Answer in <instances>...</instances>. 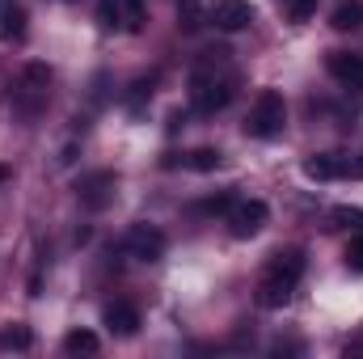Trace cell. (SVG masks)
<instances>
[{
  "mask_svg": "<svg viewBox=\"0 0 363 359\" xmlns=\"http://www.w3.org/2000/svg\"><path fill=\"white\" fill-rule=\"evenodd\" d=\"M190 97L203 114L224 110L237 97V68H233V51L228 47H211L194 60L190 68Z\"/></svg>",
  "mask_w": 363,
  "mask_h": 359,
  "instance_id": "obj_1",
  "label": "cell"
},
{
  "mask_svg": "<svg viewBox=\"0 0 363 359\" xmlns=\"http://www.w3.org/2000/svg\"><path fill=\"white\" fill-rule=\"evenodd\" d=\"M47 93H51V68L47 64H26L21 77H17V85H13V93H9V106L26 123H34L43 114V106H47Z\"/></svg>",
  "mask_w": 363,
  "mask_h": 359,
  "instance_id": "obj_2",
  "label": "cell"
},
{
  "mask_svg": "<svg viewBox=\"0 0 363 359\" xmlns=\"http://www.w3.org/2000/svg\"><path fill=\"white\" fill-rule=\"evenodd\" d=\"M283 123H287V101H283V93L279 89H262L258 93V101L250 106L245 136H254V140H274V136L283 131Z\"/></svg>",
  "mask_w": 363,
  "mask_h": 359,
  "instance_id": "obj_3",
  "label": "cell"
},
{
  "mask_svg": "<svg viewBox=\"0 0 363 359\" xmlns=\"http://www.w3.org/2000/svg\"><path fill=\"white\" fill-rule=\"evenodd\" d=\"M267 220H271V207L262 203V199H237L233 207H228V233L233 237H258L262 228H267Z\"/></svg>",
  "mask_w": 363,
  "mask_h": 359,
  "instance_id": "obj_4",
  "label": "cell"
},
{
  "mask_svg": "<svg viewBox=\"0 0 363 359\" xmlns=\"http://www.w3.org/2000/svg\"><path fill=\"white\" fill-rule=\"evenodd\" d=\"M114 190H118V174H110V170H93V174H85V178L77 182V199L89 211L110 207L114 203Z\"/></svg>",
  "mask_w": 363,
  "mask_h": 359,
  "instance_id": "obj_5",
  "label": "cell"
},
{
  "mask_svg": "<svg viewBox=\"0 0 363 359\" xmlns=\"http://www.w3.org/2000/svg\"><path fill=\"white\" fill-rule=\"evenodd\" d=\"M127 254L140 258V263H161L165 258V233L157 224H131L127 228Z\"/></svg>",
  "mask_w": 363,
  "mask_h": 359,
  "instance_id": "obj_6",
  "label": "cell"
},
{
  "mask_svg": "<svg viewBox=\"0 0 363 359\" xmlns=\"http://www.w3.org/2000/svg\"><path fill=\"white\" fill-rule=\"evenodd\" d=\"M207 17H211L216 30L237 34V30H245V26L254 21V4H250V0H211V4H207Z\"/></svg>",
  "mask_w": 363,
  "mask_h": 359,
  "instance_id": "obj_7",
  "label": "cell"
},
{
  "mask_svg": "<svg viewBox=\"0 0 363 359\" xmlns=\"http://www.w3.org/2000/svg\"><path fill=\"white\" fill-rule=\"evenodd\" d=\"M304 174L317 182H334V178H351V174H363V165H351L347 157H338V153H317V157H308L304 161Z\"/></svg>",
  "mask_w": 363,
  "mask_h": 359,
  "instance_id": "obj_8",
  "label": "cell"
},
{
  "mask_svg": "<svg viewBox=\"0 0 363 359\" xmlns=\"http://www.w3.org/2000/svg\"><path fill=\"white\" fill-rule=\"evenodd\" d=\"M325 68H330L334 81H342V85H351V89L363 85V51H330Z\"/></svg>",
  "mask_w": 363,
  "mask_h": 359,
  "instance_id": "obj_9",
  "label": "cell"
},
{
  "mask_svg": "<svg viewBox=\"0 0 363 359\" xmlns=\"http://www.w3.org/2000/svg\"><path fill=\"white\" fill-rule=\"evenodd\" d=\"M262 275H271V279H283V283H300V275H304V250L300 245H287V250H279V254H271V263H267V270Z\"/></svg>",
  "mask_w": 363,
  "mask_h": 359,
  "instance_id": "obj_10",
  "label": "cell"
},
{
  "mask_svg": "<svg viewBox=\"0 0 363 359\" xmlns=\"http://www.w3.org/2000/svg\"><path fill=\"white\" fill-rule=\"evenodd\" d=\"M101 321H106V330H110L114 338H131V334L140 330V309L127 304V300H114V304H106Z\"/></svg>",
  "mask_w": 363,
  "mask_h": 359,
  "instance_id": "obj_11",
  "label": "cell"
},
{
  "mask_svg": "<svg viewBox=\"0 0 363 359\" xmlns=\"http://www.w3.org/2000/svg\"><path fill=\"white\" fill-rule=\"evenodd\" d=\"M26 9H21V0H0V38L4 43H21L26 38Z\"/></svg>",
  "mask_w": 363,
  "mask_h": 359,
  "instance_id": "obj_12",
  "label": "cell"
},
{
  "mask_svg": "<svg viewBox=\"0 0 363 359\" xmlns=\"http://www.w3.org/2000/svg\"><path fill=\"white\" fill-rule=\"evenodd\" d=\"M330 26L342 30V34L359 30L363 26V0H334V9H330Z\"/></svg>",
  "mask_w": 363,
  "mask_h": 359,
  "instance_id": "obj_13",
  "label": "cell"
},
{
  "mask_svg": "<svg viewBox=\"0 0 363 359\" xmlns=\"http://www.w3.org/2000/svg\"><path fill=\"white\" fill-rule=\"evenodd\" d=\"M291 292H296V287L283 283V279H271V275L258 279V304H262V309H283V304L291 300Z\"/></svg>",
  "mask_w": 363,
  "mask_h": 359,
  "instance_id": "obj_14",
  "label": "cell"
},
{
  "mask_svg": "<svg viewBox=\"0 0 363 359\" xmlns=\"http://www.w3.org/2000/svg\"><path fill=\"white\" fill-rule=\"evenodd\" d=\"M34 347V334H30V326H21V321H9L4 330H0V351H30Z\"/></svg>",
  "mask_w": 363,
  "mask_h": 359,
  "instance_id": "obj_15",
  "label": "cell"
},
{
  "mask_svg": "<svg viewBox=\"0 0 363 359\" xmlns=\"http://www.w3.org/2000/svg\"><path fill=\"white\" fill-rule=\"evenodd\" d=\"M203 17H207V9H203L199 0H178V30L199 34V30H203Z\"/></svg>",
  "mask_w": 363,
  "mask_h": 359,
  "instance_id": "obj_16",
  "label": "cell"
},
{
  "mask_svg": "<svg viewBox=\"0 0 363 359\" xmlns=\"http://www.w3.org/2000/svg\"><path fill=\"white\" fill-rule=\"evenodd\" d=\"M64 351H68V355H93V351H97V334H93V330H72V334L64 338Z\"/></svg>",
  "mask_w": 363,
  "mask_h": 359,
  "instance_id": "obj_17",
  "label": "cell"
},
{
  "mask_svg": "<svg viewBox=\"0 0 363 359\" xmlns=\"http://www.w3.org/2000/svg\"><path fill=\"white\" fill-rule=\"evenodd\" d=\"M220 161H224V157H220V148H194V153H186V165H190V170H199V174H211Z\"/></svg>",
  "mask_w": 363,
  "mask_h": 359,
  "instance_id": "obj_18",
  "label": "cell"
},
{
  "mask_svg": "<svg viewBox=\"0 0 363 359\" xmlns=\"http://www.w3.org/2000/svg\"><path fill=\"white\" fill-rule=\"evenodd\" d=\"M152 85H157V72H152V77H140V81L131 85V93H127V110H131V114H140L144 97H152Z\"/></svg>",
  "mask_w": 363,
  "mask_h": 359,
  "instance_id": "obj_19",
  "label": "cell"
},
{
  "mask_svg": "<svg viewBox=\"0 0 363 359\" xmlns=\"http://www.w3.org/2000/svg\"><path fill=\"white\" fill-rule=\"evenodd\" d=\"M118 17H123V30H140L144 0H118Z\"/></svg>",
  "mask_w": 363,
  "mask_h": 359,
  "instance_id": "obj_20",
  "label": "cell"
},
{
  "mask_svg": "<svg viewBox=\"0 0 363 359\" xmlns=\"http://www.w3.org/2000/svg\"><path fill=\"white\" fill-rule=\"evenodd\" d=\"M283 4V13L291 17V21H308L313 13H317V0H279Z\"/></svg>",
  "mask_w": 363,
  "mask_h": 359,
  "instance_id": "obj_21",
  "label": "cell"
},
{
  "mask_svg": "<svg viewBox=\"0 0 363 359\" xmlns=\"http://www.w3.org/2000/svg\"><path fill=\"white\" fill-rule=\"evenodd\" d=\"M233 203H237V199H233V194L224 190V194H211V199H207V203H203L199 211H207V216H228V207H233Z\"/></svg>",
  "mask_w": 363,
  "mask_h": 359,
  "instance_id": "obj_22",
  "label": "cell"
},
{
  "mask_svg": "<svg viewBox=\"0 0 363 359\" xmlns=\"http://www.w3.org/2000/svg\"><path fill=\"white\" fill-rule=\"evenodd\" d=\"M347 267H351V270H363V233L351 241V245H347Z\"/></svg>",
  "mask_w": 363,
  "mask_h": 359,
  "instance_id": "obj_23",
  "label": "cell"
},
{
  "mask_svg": "<svg viewBox=\"0 0 363 359\" xmlns=\"http://www.w3.org/2000/svg\"><path fill=\"white\" fill-rule=\"evenodd\" d=\"M334 220L351 228V224H363V211H355V207H338V211H334Z\"/></svg>",
  "mask_w": 363,
  "mask_h": 359,
  "instance_id": "obj_24",
  "label": "cell"
},
{
  "mask_svg": "<svg viewBox=\"0 0 363 359\" xmlns=\"http://www.w3.org/2000/svg\"><path fill=\"white\" fill-rule=\"evenodd\" d=\"M347 355H363V330H355V334L347 338Z\"/></svg>",
  "mask_w": 363,
  "mask_h": 359,
  "instance_id": "obj_25",
  "label": "cell"
},
{
  "mask_svg": "<svg viewBox=\"0 0 363 359\" xmlns=\"http://www.w3.org/2000/svg\"><path fill=\"white\" fill-rule=\"evenodd\" d=\"M9 178H13V170H9V165H0V186H4Z\"/></svg>",
  "mask_w": 363,
  "mask_h": 359,
  "instance_id": "obj_26",
  "label": "cell"
}]
</instances>
